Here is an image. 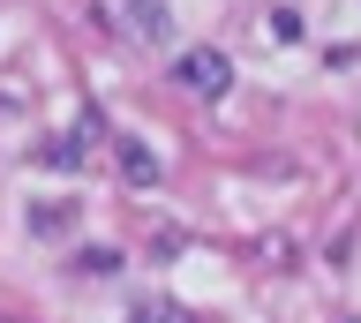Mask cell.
<instances>
[{"label": "cell", "instance_id": "1", "mask_svg": "<svg viewBox=\"0 0 361 323\" xmlns=\"http://www.w3.org/2000/svg\"><path fill=\"white\" fill-rule=\"evenodd\" d=\"M173 75H180V91H196V98H219V91H233V68H226V53H211V46H188Z\"/></svg>", "mask_w": 361, "mask_h": 323}, {"label": "cell", "instance_id": "2", "mask_svg": "<svg viewBox=\"0 0 361 323\" xmlns=\"http://www.w3.org/2000/svg\"><path fill=\"white\" fill-rule=\"evenodd\" d=\"M113 165H121V181H128V188H158V158H151V143H143V136H121V143H113Z\"/></svg>", "mask_w": 361, "mask_h": 323}, {"label": "cell", "instance_id": "3", "mask_svg": "<svg viewBox=\"0 0 361 323\" xmlns=\"http://www.w3.org/2000/svg\"><path fill=\"white\" fill-rule=\"evenodd\" d=\"M121 15H128V30L135 38H143V46H166V8H158V0H121Z\"/></svg>", "mask_w": 361, "mask_h": 323}, {"label": "cell", "instance_id": "4", "mask_svg": "<svg viewBox=\"0 0 361 323\" xmlns=\"http://www.w3.org/2000/svg\"><path fill=\"white\" fill-rule=\"evenodd\" d=\"M30 233H45V241L53 233H75V203H38L30 210Z\"/></svg>", "mask_w": 361, "mask_h": 323}, {"label": "cell", "instance_id": "5", "mask_svg": "<svg viewBox=\"0 0 361 323\" xmlns=\"http://www.w3.org/2000/svg\"><path fill=\"white\" fill-rule=\"evenodd\" d=\"M38 158H45V165H61V173H68V165H83V143H75V136H61V143H45Z\"/></svg>", "mask_w": 361, "mask_h": 323}, {"label": "cell", "instance_id": "6", "mask_svg": "<svg viewBox=\"0 0 361 323\" xmlns=\"http://www.w3.org/2000/svg\"><path fill=\"white\" fill-rule=\"evenodd\" d=\"M135 323H188V316H180L173 300H143V308H135Z\"/></svg>", "mask_w": 361, "mask_h": 323}]
</instances>
